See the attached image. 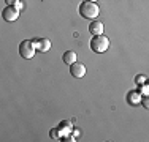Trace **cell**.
<instances>
[{"instance_id":"cell-1","label":"cell","mask_w":149,"mask_h":142,"mask_svg":"<svg viewBox=\"0 0 149 142\" xmlns=\"http://www.w3.org/2000/svg\"><path fill=\"white\" fill-rule=\"evenodd\" d=\"M79 14L84 19H95L100 14V6L97 2H91V0H84L79 5Z\"/></svg>"},{"instance_id":"cell-2","label":"cell","mask_w":149,"mask_h":142,"mask_svg":"<svg viewBox=\"0 0 149 142\" xmlns=\"http://www.w3.org/2000/svg\"><path fill=\"white\" fill-rule=\"evenodd\" d=\"M91 49L95 54H103L109 49V38L105 35H98L91 40Z\"/></svg>"},{"instance_id":"cell-3","label":"cell","mask_w":149,"mask_h":142,"mask_svg":"<svg viewBox=\"0 0 149 142\" xmlns=\"http://www.w3.org/2000/svg\"><path fill=\"white\" fill-rule=\"evenodd\" d=\"M35 52H37V48H35L33 41L32 40H24L19 44V55L26 60H30L35 57Z\"/></svg>"},{"instance_id":"cell-4","label":"cell","mask_w":149,"mask_h":142,"mask_svg":"<svg viewBox=\"0 0 149 142\" xmlns=\"http://www.w3.org/2000/svg\"><path fill=\"white\" fill-rule=\"evenodd\" d=\"M2 16H3V19H5L6 22H15L17 17H19V10H17L16 6L8 5L5 10H3Z\"/></svg>"},{"instance_id":"cell-5","label":"cell","mask_w":149,"mask_h":142,"mask_svg":"<svg viewBox=\"0 0 149 142\" xmlns=\"http://www.w3.org/2000/svg\"><path fill=\"white\" fill-rule=\"evenodd\" d=\"M70 73H72L73 77H76V79H81V77L86 76V65L74 62L73 65H70Z\"/></svg>"},{"instance_id":"cell-6","label":"cell","mask_w":149,"mask_h":142,"mask_svg":"<svg viewBox=\"0 0 149 142\" xmlns=\"http://www.w3.org/2000/svg\"><path fill=\"white\" fill-rule=\"evenodd\" d=\"M32 41H33V44H35L38 52H48L51 49V41L48 38H33Z\"/></svg>"},{"instance_id":"cell-7","label":"cell","mask_w":149,"mask_h":142,"mask_svg":"<svg viewBox=\"0 0 149 142\" xmlns=\"http://www.w3.org/2000/svg\"><path fill=\"white\" fill-rule=\"evenodd\" d=\"M103 30H105V26L100 22V21H94V22H91V26H89V33L92 35V37L103 35Z\"/></svg>"},{"instance_id":"cell-8","label":"cell","mask_w":149,"mask_h":142,"mask_svg":"<svg viewBox=\"0 0 149 142\" xmlns=\"http://www.w3.org/2000/svg\"><path fill=\"white\" fill-rule=\"evenodd\" d=\"M62 60H63V63H67L68 66L73 65V63L76 62V52H74V51H67L65 54H63Z\"/></svg>"},{"instance_id":"cell-9","label":"cell","mask_w":149,"mask_h":142,"mask_svg":"<svg viewBox=\"0 0 149 142\" xmlns=\"http://www.w3.org/2000/svg\"><path fill=\"white\" fill-rule=\"evenodd\" d=\"M127 99H129V103H130L132 106H136V104H140V103H141V95L138 93L136 90H135V92H130L129 97H127Z\"/></svg>"},{"instance_id":"cell-10","label":"cell","mask_w":149,"mask_h":142,"mask_svg":"<svg viewBox=\"0 0 149 142\" xmlns=\"http://www.w3.org/2000/svg\"><path fill=\"white\" fill-rule=\"evenodd\" d=\"M141 104L144 109H149V95H143L141 97Z\"/></svg>"},{"instance_id":"cell-11","label":"cell","mask_w":149,"mask_h":142,"mask_svg":"<svg viewBox=\"0 0 149 142\" xmlns=\"http://www.w3.org/2000/svg\"><path fill=\"white\" fill-rule=\"evenodd\" d=\"M146 81H148L146 77H144L143 74H140V76H138L136 79H135V82H136V84H140V85H143V84H146Z\"/></svg>"},{"instance_id":"cell-12","label":"cell","mask_w":149,"mask_h":142,"mask_svg":"<svg viewBox=\"0 0 149 142\" xmlns=\"http://www.w3.org/2000/svg\"><path fill=\"white\" fill-rule=\"evenodd\" d=\"M141 93L143 95H149V85H141Z\"/></svg>"},{"instance_id":"cell-13","label":"cell","mask_w":149,"mask_h":142,"mask_svg":"<svg viewBox=\"0 0 149 142\" xmlns=\"http://www.w3.org/2000/svg\"><path fill=\"white\" fill-rule=\"evenodd\" d=\"M6 2V5H11V6H15L17 2H19V0H5Z\"/></svg>"},{"instance_id":"cell-14","label":"cell","mask_w":149,"mask_h":142,"mask_svg":"<svg viewBox=\"0 0 149 142\" xmlns=\"http://www.w3.org/2000/svg\"><path fill=\"white\" fill-rule=\"evenodd\" d=\"M51 137H52V139H59V137H57V130H52L51 131Z\"/></svg>"},{"instance_id":"cell-15","label":"cell","mask_w":149,"mask_h":142,"mask_svg":"<svg viewBox=\"0 0 149 142\" xmlns=\"http://www.w3.org/2000/svg\"><path fill=\"white\" fill-rule=\"evenodd\" d=\"M15 6H16L17 10H19V11H21V10H22V3H21V2H17V3H16Z\"/></svg>"},{"instance_id":"cell-16","label":"cell","mask_w":149,"mask_h":142,"mask_svg":"<svg viewBox=\"0 0 149 142\" xmlns=\"http://www.w3.org/2000/svg\"><path fill=\"white\" fill-rule=\"evenodd\" d=\"M146 84H148V85H149V79H148V81H146Z\"/></svg>"},{"instance_id":"cell-17","label":"cell","mask_w":149,"mask_h":142,"mask_svg":"<svg viewBox=\"0 0 149 142\" xmlns=\"http://www.w3.org/2000/svg\"><path fill=\"white\" fill-rule=\"evenodd\" d=\"M91 2H97V0H91Z\"/></svg>"}]
</instances>
